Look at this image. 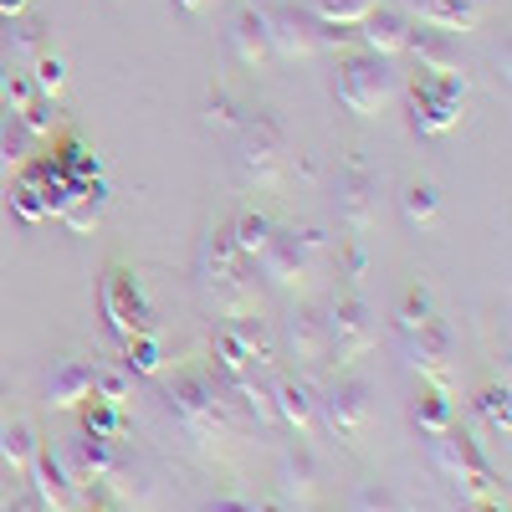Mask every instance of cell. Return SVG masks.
Masks as SVG:
<instances>
[{
    "label": "cell",
    "instance_id": "obj_15",
    "mask_svg": "<svg viewBox=\"0 0 512 512\" xmlns=\"http://www.w3.org/2000/svg\"><path fill=\"white\" fill-rule=\"evenodd\" d=\"M405 16L420 21V26H436L446 36L456 31H477L482 16H487V0H400Z\"/></svg>",
    "mask_w": 512,
    "mask_h": 512
},
{
    "label": "cell",
    "instance_id": "obj_39",
    "mask_svg": "<svg viewBox=\"0 0 512 512\" xmlns=\"http://www.w3.org/2000/svg\"><path fill=\"white\" fill-rule=\"evenodd\" d=\"M354 512H405V507H400V497H395L390 487L369 482V487H359V492H354Z\"/></svg>",
    "mask_w": 512,
    "mask_h": 512
},
{
    "label": "cell",
    "instance_id": "obj_19",
    "mask_svg": "<svg viewBox=\"0 0 512 512\" xmlns=\"http://www.w3.org/2000/svg\"><path fill=\"white\" fill-rule=\"evenodd\" d=\"M354 36H359V47L364 52H379V57H400L405 52V36H410V16L405 11H384V6H374L359 26H354Z\"/></svg>",
    "mask_w": 512,
    "mask_h": 512
},
{
    "label": "cell",
    "instance_id": "obj_45",
    "mask_svg": "<svg viewBox=\"0 0 512 512\" xmlns=\"http://www.w3.org/2000/svg\"><path fill=\"white\" fill-rule=\"evenodd\" d=\"M16 492H21V482H16V472L6 461H0V512H6L11 502H16Z\"/></svg>",
    "mask_w": 512,
    "mask_h": 512
},
{
    "label": "cell",
    "instance_id": "obj_21",
    "mask_svg": "<svg viewBox=\"0 0 512 512\" xmlns=\"http://www.w3.org/2000/svg\"><path fill=\"white\" fill-rule=\"evenodd\" d=\"M88 400H93V364L62 359V364L47 374V405H52V410H82Z\"/></svg>",
    "mask_w": 512,
    "mask_h": 512
},
{
    "label": "cell",
    "instance_id": "obj_36",
    "mask_svg": "<svg viewBox=\"0 0 512 512\" xmlns=\"http://www.w3.org/2000/svg\"><path fill=\"white\" fill-rule=\"evenodd\" d=\"M93 400H108V405H128L134 400V390H128V374H118V369H93Z\"/></svg>",
    "mask_w": 512,
    "mask_h": 512
},
{
    "label": "cell",
    "instance_id": "obj_20",
    "mask_svg": "<svg viewBox=\"0 0 512 512\" xmlns=\"http://www.w3.org/2000/svg\"><path fill=\"white\" fill-rule=\"evenodd\" d=\"M287 354L297 364H323L328 359V313L323 308H297L287 318Z\"/></svg>",
    "mask_w": 512,
    "mask_h": 512
},
{
    "label": "cell",
    "instance_id": "obj_23",
    "mask_svg": "<svg viewBox=\"0 0 512 512\" xmlns=\"http://www.w3.org/2000/svg\"><path fill=\"white\" fill-rule=\"evenodd\" d=\"M231 47H236V57H241L246 67H267L272 36H267V16L256 11V6L236 11V21H231Z\"/></svg>",
    "mask_w": 512,
    "mask_h": 512
},
{
    "label": "cell",
    "instance_id": "obj_47",
    "mask_svg": "<svg viewBox=\"0 0 512 512\" xmlns=\"http://www.w3.org/2000/svg\"><path fill=\"white\" fill-rule=\"evenodd\" d=\"M26 11V0H0V16H21Z\"/></svg>",
    "mask_w": 512,
    "mask_h": 512
},
{
    "label": "cell",
    "instance_id": "obj_43",
    "mask_svg": "<svg viewBox=\"0 0 512 512\" xmlns=\"http://www.w3.org/2000/svg\"><path fill=\"white\" fill-rule=\"evenodd\" d=\"M338 267H344V277H349V282H359V277H364V267H369V251H364L359 241H349L344 251H338Z\"/></svg>",
    "mask_w": 512,
    "mask_h": 512
},
{
    "label": "cell",
    "instance_id": "obj_29",
    "mask_svg": "<svg viewBox=\"0 0 512 512\" xmlns=\"http://www.w3.org/2000/svg\"><path fill=\"white\" fill-rule=\"evenodd\" d=\"M103 205H108V190H103V185H82V190L62 205V221H67L72 231H93V226L103 221Z\"/></svg>",
    "mask_w": 512,
    "mask_h": 512
},
{
    "label": "cell",
    "instance_id": "obj_30",
    "mask_svg": "<svg viewBox=\"0 0 512 512\" xmlns=\"http://www.w3.org/2000/svg\"><path fill=\"white\" fill-rule=\"evenodd\" d=\"M415 425L425 436H441V431H451V400H446V390H425L420 400H415Z\"/></svg>",
    "mask_w": 512,
    "mask_h": 512
},
{
    "label": "cell",
    "instance_id": "obj_1",
    "mask_svg": "<svg viewBox=\"0 0 512 512\" xmlns=\"http://www.w3.org/2000/svg\"><path fill=\"white\" fill-rule=\"evenodd\" d=\"M164 405H169V415L180 420V431L190 436V446L205 451V456L231 451V446H241V436H246V420L236 415L221 374H210V369H185V374H175V379L164 384Z\"/></svg>",
    "mask_w": 512,
    "mask_h": 512
},
{
    "label": "cell",
    "instance_id": "obj_46",
    "mask_svg": "<svg viewBox=\"0 0 512 512\" xmlns=\"http://www.w3.org/2000/svg\"><path fill=\"white\" fill-rule=\"evenodd\" d=\"M205 512H256V507H251V502H241V497H216Z\"/></svg>",
    "mask_w": 512,
    "mask_h": 512
},
{
    "label": "cell",
    "instance_id": "obj_32",
    "mask_svg": "<svg viewBox=\"0 0 512 512\" xmlns=\"http://www.w3.org/2000/svg\"><path fill=\"white\" fill-rule=\"evenodd\" d=\"M123 349H128V374H159L164 369V349H159V338L149 328L123 338Z\"/></svg>",
    "mask_w": 512,
    "mask_h": 512
},
{
    "label": "cell",
    "instance_id": "obj_42",
    "mask_svg": "<svg viewBox=\"0 0 512 512\" xmlns=\"http://www.w3.org/2000/svg\"><path fill=\"white\" fill-rule=\"evenodd\" d=\"M31 103H36L31 82H26V77H6V98H0V108H6V113H26Z\"/></svg>",
    "mask_w": 512,
    "mask_h": 512
},
{
    "label": "cell",
    "instance_id": "obj_12",
    "mask_svg": "<svg viewBox=\"0 0 512 512\" xmlns=\"http://www.w3.org/2000/svg\"><path fill=\"white\" fill-rule=\"evenodd\" d=\"M103 313H108V323H113L118 338H134V333L149 328L144 292H139V282L128 277L123 267H108V277H103Z\"/></svg>",
    "mask_w": 512,
    "mask_h": 512
},
{
    "label": "cell",
    "instance_id": "obj_44",
    "mask_svg": "<svg viewBox=\"0 0 512 512\" xmlns=\"http://www.w3.org/2000/svg\"><path fill=\"white\" fill-rule=\"evenodd\" d=\"M210 123H216V128H241V113H236V98L231 93L210 98Z\"/></svg>",
    "mask_w": 512,
    "mask_h": 512
},
{
    "label": "cell",
    "instance_id": "obj_3",
    "mask_svg": "<svg viewBox=\"0 0 512 512\" xmlns=\"http://www.w3.org/2000/svg\"><path fill=\"white\" fill-rule=\"evenodd\" d=\"M333 98L359 118H374L400 98V72H395L390 57L354 47V52H344L333 62Z\"/></svg>",
    "mask_w": 512,
    "mask_h": 512
},
{
    "label": "cell",
    "instance_id": "obj_28",
    "mask_svg": "<svg viewBox=\"0 0 512 512\" xmlns=\"http://www.w3.org/2000/svg\"><path fill=\"white\" fill-rule=\"evenodd\" d=\"M31 149H36V134H31L16 113H6V123H0V175L21 169V164L31 159Z\"/></svg>",
    "mask_w": 512,
    "mask_h": 512
},
{
    "label": "cell",
    "instance_id": "obj_22",
    "mask_svg": "<svg viewBox=\"0 0 512 512\" xmlns=\"http://www.w3.org/2000/svg\"><path fill=\"white\" fill-rule=\"evenodd\" d=\"M98 492H103V497H113V502H123V507H149L154 482H149V472H144L139 461L118 456V461H113V472L98 482Z\"/></svg>",
    "mask_w": 512,
    "mask_h": 512
},
{
    "label": "cell",
    "instance_id": "obj_6",
    "mask_svg": "<svg viewBox=\"0 0 512 512\" xmlns=\"http://www.w3.org/2000/svg\"><path fill=\"white\" fill-rule=\"evenodd\" d=\"M318 420H323L344 446H359V441L374 431V420H379L374 384H369V379H354V374H349V379H338L333 390L318 395Z\"/></svg>",
    "mask_w": 512,
    "mask_h": 512
},
{
    "label": "cell",
    "instance_id": "obj_50",
    "mask_svg": "<svg viewBox=\"0 0 512 512\" xmlns=\"http://www.w3.org/2000/svg\"><path fill=\"white\" fill-rule=\"evenodd\" d=\"M6 405H11V384L0 379V415H6Z\"/></svg>",
    "mask_w": 512,
    "mask_h": 512
},
{
    "label": "cell",
    "instance_id": "obj_53",
    "mask_svg": "<svg viewBox=\"0 0 512 512\" xmlns=\"http://www.w3.org/2000/svg\"><path fill=\"white\" fill-rule=\"evenodd\" d=\"M88 512H113V507H88Z\"/></svg>",
    "mask_w": 512,
    "mask_h": 512
},
{
    "label": "cell",
    "instance_id": "obj_48",
    "mask_svg": "<svg viewBox=\"0 0 512 512\" xmlns=\"http://www.w3.org/2000/svg\"><path fill=\"white\" fill-rule=\"evenodd\" d=\"M175 6H180V11H190V16H200V11L210 6V0H175Z\"/></svg>",
    "mask_w": 512,
    "mask_h": 512
},
{
    "label": "cell",
    "instance_id": "obj_51",
    "mask_svg": "<svg viewBox=\"0 0 512 512\" xmlns=\"http://www.w3.org/2000/svg\"><path fill=\"white\" fill-rule=\"evenodd\" d=\"M6 512H41V507H36V502H11Z\"/></svg>",
    "mask_w": 512,
    "mask_h": 512
},
{
    "label": "cell",
    "instance_id": "obj_11",
    "mask_svg": "<svg viewBox=\"0 0 512 512\" xmlns=\"http://www.w3.org/2000/svg\"><path fill=\"white\" fill-rule=\"evenodd\" d=\"M26 482H31V502L41 512H77V482H72V472L62 466L57 451L41 446L36 461L26 466Z\"/></svg>",
    "mask_w": 512,
    "mask_h": 512
},
{
    "label": "cell",
    "instance_id": "obj_34",
    "mask_svg": "<svg viewBox=\"0 0 512 512\" xmlns=\"http://www.w3.org/2000/svg\"><path fill=\"white\" fill-rule=\"evenodd\" d=\"M11 21H16V16H11ZM6 41H11V52H16V57L36 62V57H41V41H47V21H16Z\"/></svg>",
    "mask_w": 512,
    "mask_h": 512
},
{
    "label": "cell",
    "instance_id": "obj_8",
    "mask_svg": "<svg viewBox=\"0 0 512 512\" xmlns=\"http://www.w3.org/2000/svg\"><path fill=\"white\" fill-rule=\"evenodd\" d=\"M461 103H466V72L461 77H446V72H420L415 88H410V108H415V134H446L461 118Z\"/></svg>",
    "mask_w": 512,
    "mask_h": 512
},
{
    "label": "cell",
    "instance_id": "obj_33",
    "mask_svg": "<svg viewBox=\"0 0 512 512\" xmlns=\"http://www.w3.org/2000/svg\"><path fill=\"white\" fill-rule=\"evenodd\" d=\"M441 216V190L436 185H410L405 190V221L410 226H436Z\"/></svg>",
    "mask_w": 512,
    "mask_h": 512
},
{
    "label": "cell",
    "instance_id": "obj_5",
    "mask_svg": "<svg viewBox=\"0 0 512 512\" xmlns=\"http://www.w3.org/2000/svg\"><path fill=\"white\" fill-rule=\"evenodd\" d=\"M323 251H328L323 231H272L267 251L256 256V262H262V277H267L277 292H303V287H313V277H318Z\"/></svg>",
    "mask_w": 512,
    "mask_h": 512
},
{
    "label": "cell",
    "instance_id": "obj_27",
    "mask_svg": "<svg viewBox=\"0 0 512 512\" xmlns=\"http://www.w3.org/2000/svg\"><path fill=\"white\" fill-rule=\"evenodd\" d=\"M226 231H231V241H236V251L246 256V262H256V256L267 251V241H272V231H277V226L262 216V210H241V216H236Z\"/></svg>",
    "mask_w": 512,
    "mask_h": 512
},
{
    "label": "cell",
    "instance_id": "obj_16",
    "mask_svg": "<svg viewBox=\"0 0 512 512\" xmlns=\"http://www.w3.org/2000/svg\"><path fill=\"white\" fill-rule=\"evenodd\" d=\"M267 36H272V57H287V62L318 57V21L303 16V11H277V16H267Z\"/></svg>",
    "mask_w": 512,
    "mask_h": 512
},
{
    "label": "cell",
    "instance_id": "obj_4",
    "mask_svg": "<svg viewBox=\"0 0 512 512\" xmlns=\"http://www.w3.org/2000/svg\"><path fill=\"white\" fill-rule=\"evenodd\" d=\"M200 287H205V297L216 303L226 318H246V313H256V282L246 277V256L236 251V241H231V231L221 226V231H210L205 241H200Z\"/></svg>",
    "mask_w": 512,
    "mask_h": 512
},
{
    "label": "cell",
    "instance_id": "obj_41",
    "mask_svg": "<svg viewBox=\"0 0 512 512\" xmlns=\"http://www.w3.org/2000/svg\"><path fill=\"white\" fill-rule=\"evenodd\" d=\"M425 318H431V297H425L420 287L405 292V308H400V333H415Z\"/></svg>",
    "mask_w": 512,
    "mask_h": 512
},
{
    "label": "cell",
    "instance_id": "obj_7",
    "mask_svg": "<svg viewBox=\"0 0 512 512\" xmlns=\"http://www.w3.org/2000/svg\"><path fill=\"white\" fill-rule=\"evenodd\" d=\"M436 466H441V472L456 482V492H461L466 502H492V497H502L497 472L482 461L477 441H472V436H461L456 425L436 436Z\"/></svg>",
    "mask_w": 512,
    "mask_h": 512
},
{
    "label": "cell",
    "instance_id": "obj_26",
    "mask_svg": "<svg viewBox=\"0 0 512 512\" xmlns=\"http://www.w3.org/2000/svg\"><path fill=\"white\" fill-rule=\"evenodd\" d=\"M36 451H41V441H36V425H26V420L0 425V461H6L16 477H26V466L36 461Z\"/></svg>",
    "mask_w": 512,
    "mask_h": 512
},
{
    "label": "cell",
    "instance_id": "obj_10",
    "mask_svg": "<svg viewBox=\"0 0 512 512\" xmlns=\"http://www.w3.org/2000/svg\"><path fill=\"white\" fill-rule=\"evenodd\" d=\"M451 349H456V338H451L446 318H436V313L410 333V364L420 369V379L431 390H451Z\"/></svg>",
    "mask_w": 512,
    "mask_h": 512
},
{
    "label": "cell",
    "instance_id": "obj_40",
    "mask_svg": "<svg viewBox=\"0 0 512 512\" xmlns=\"http://www.w3.org/2000/svg\"><path fill=\"white\" fill-rule=\"evenodd\" d=\"M36 195H41V190H36L31 180H21V185L11 190V205H16V216H21V221H31V226H36L41 216H47V200H36Z\"/></svg>",
    "mask_w": 512,
    "mask_h": 512
},
{
    "label": "cell",
    "instance_id": "obj_24",
    "mask_svg": "<svg viewBox=\"0 0 512 512\" xmlns=\"http://www.w3.org/2000/svg\"><path fill=\"white\" fill-rule=\"evenodd\" d=\"M277 487H282V497H292L297 507H308V502L318 497V461H313L308 451L282 456V466H277Z\"/></svg>",
    "mask_w": 512,
    "mask_h": 512
},
{
    "label": "cell",
    "instance_id": "obj_52",
    "mask_svg": "<svg viewBox=\"0 0 512 512\" xmlns=\"http://www.w3.org/2000/svg\"><path fill=\"white\" fill-rule=\"evenodd\" d=\"M256 512H287V507L282 502H267V507H256Z\"/></svg>",
    "mask_w": 512,
    "mask_h": 512
},
{
    "label": "cell",
    "instance_id": "obj_38",
    "mask_svg": "<svg viewBox=\"0 0 512 512\" xmlns=\"http://www.w3.org/2000/svg\"><path fill=\"white\" fill-rule=\"evenodd\" d=\"M62 82H67V62L52 57V52H41V57H36V82H31V88H36V93H47V98H57V93H62Z\"/></svg>",
    "mask_w": 512,
    "mask_h": 512
},
{
    "label": "cell",
    "instance_id": "obj_49",
    "mask_svg": "<svg viewBox=\"0 0 512 512\" xmlns=\"http://www.w3.org/2000/svg\"><path fill=\"white\" fill-rule=\"evenodd\" d=\"M472 512H507V507H502V497H492V502H472Z\"/></svg>",
    "mask_w": 512,
    "mask_h": 512
},
{
    "label": "cell",
    "instance_id": "obj_31",
    "mask_svg": "<svg viewBox=\"0 0 512 512\" xmlns=\"http://www.w3.org/2000/svg\"><path fill=\"white\" fill-rule=\"evenodd\" d=\"M379 0H313V21L323 26H359Z\"/></svg>",
    "mask_w": 512,
    "mask_h": 512
},
{
    "label": "cell",
    "instance_id": "obj_13",
    "mask_svg": "<svg viewBox=\"0 0 512 512\" xmlns=\"http://www.w3.org/2000/svg\"><path fill=\"white\" fill-rule=\"evenodd\" d=\"M272 405H277V425H287V431L297 436H313L318 431V384L308 374H287L282 384H272Z\"/></svg>",
    "mask_w": 512,
    "mask_h": 512
},
{
    "label": "cell",
    "instance_id": "obj_37",
    "mask_svg": "<svg viewBox=\"0 0 512 512\" xmlns=\"http://www.w3.org/2000/svg\"><path fill=\"white\" fill-rule=\"evenodd\" d=\"M82 425H88V436H123V415H118V405H108V400H93L88 405V415H82Z\"/></svg>",
    "mask_w": 512,
    "mask_h": 512
},
{
    "label": "cell",
    "instance_id": "obj_17",
    "mask_svg": "<svg viewBox=\"0 0 512 512\" xmlns=\"http://www.w3.org/2000/svg\"><path fill=\"white\" fill-rule=\"evenodd\" d=\"M123 451L108 441V436H88V431H82L67 451H62V466H67V472H72V482L82 487V482H88V487H98L108 472H113V461H118Z\"/></svg>",
    "mask_w": 512,
    "mask_h": 512
},
{
    "label": "cell",
    "instance_id": "obj_25",
    "mask_svg": "<svg viewBox=\"0 0 512 512\" xmlns=\"http://www.w3.org/2000/svg\"><path fill=\"white\" fill-rule=\"evenodd\" d=\"M226 333L236 338V349L246 354V364H251V369H267V364H277V349H272V338H267V328H262V318H256V313L231 318V323H226Z\"/></svg>",
    "mask_w": 512,
    "mask_h": 512
},
{
    "label": "cell",
    "instance_id": "obj_9",
    "mask_svg": "<svg viewBox=\"0 0 512 512\" xmlns=\"http://www.w3.org/2000/svg\"><path fill=\"white\" fill-rule=\"evenodd\" d=\"M323 313H328V359H333L338 369L359 364V359L374 349V338H379L369 303H364L359 292H349V297H338V303L323 308Z\"/></svg>",
    "mask_w": 512,
    "mask_h": 512
},
{
    "label": "cell",
    "instance_id": "obj_18",
    "mask_svg": "<svg viewBox=\"0 0 512 512\" xmlns=\"http://www.w3.org/2000/svg\"><path fill=\"white\" fill-rule=\"evenodd\" d=\"M405 52L420 62V72H446V77H461L466 72V62H461V52H456V36H446V31H436V26H410V36H405Z\"/></svg>",
    "mask_w": 512,
    "mask_h": 512
},
{
    "label": "cell",
    "instance_id": "obj_14",
    "mask_svg": "<svg viewBox=\"0 0 512 512\" xmlns=\"http://www.w3.org/2000/svg\"><path fill=\"white\" fill-rule=\"evenodd\" d=\"M374 175L364 169V159H344V169H338V216H344V226L354 236H364L374 226Z\"/></svg>",
    "mask_w": 512,
    "mask_h": 512
},
{
    "label": "cell",
    "instance_id": "obj_35",
    "mask_svg": "<svg viewBox=\"0 0 512 512\" xmlns=\"http://www.w3.org/2000/svg\"><path fill=\"white\" fill-rule=\"evenodd\" d=\"M477 410H482V420L492 425L497 436L512 431V395H507V384H502V390H487V395L477 400Z\"/></svg>",
    "mask_w": 512,
    "mask_h": 512
},
{
    "label": "cell",
    "instance_id": "obj_2",
    "mask_svg": "<svg viewBox=\"0 0 512 512\" xmlns=\"http://www.w3.org/2000/svg\"><path fill=\"white\" fill-rule=\"evenodd\" d=\"M236 180L246 190H277L292 169V139L287 123L272 108H256L251 118H241L236 128Z\"/></svg>",
    "mask_w": 512,
    "mask_h": 512
}]
</instances>
